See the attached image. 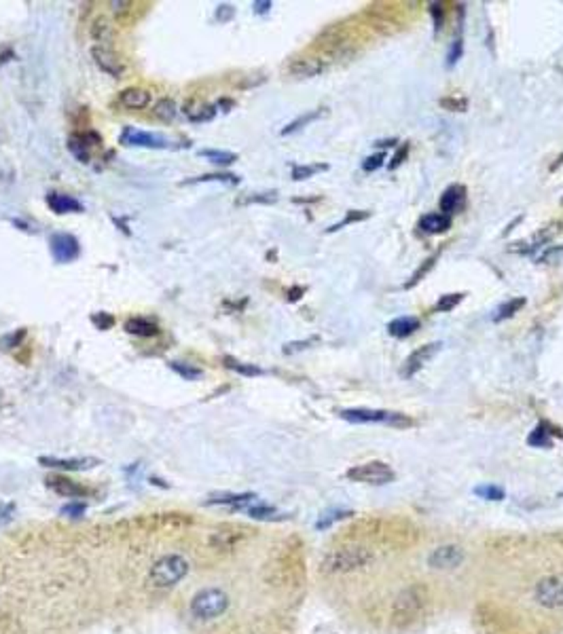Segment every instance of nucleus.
<instances>
[{"label": "nucleus", "instance_id": "nucleus-1", "mask_svg": "<svg viewBox=\"0 0 563 634\" xmlns=\"http://www.w3.org/2000/svg\"><path fill=\"white\" fill-rule=\"evenodd\" d=\"M373 560V554L367 548L360 546H345V548H337L333 552L326 554V558L322 560V571L337 575V573H349L356 569H363Z\"/></svg>", "mask_w": 563, "mask_h": 634}, {"label": "nucleus", "instance_id": "nucleus-2", "mask_svg": "<svg viewBox=\"0 0 563 634\" xmlns=\"http://www.w3.org/2000/svg\"><path fill=\"white\" fill-rule=\"evenodd\" d=\"M187 573H189V562L178 554H170L159 558L155 567L150 569V581L157 588H170L176 586Z\"/></svg>", "mask_w": 563, "mask_h": 634}, {"label": "nucleus", "instance_id": "nucleus-3", "mask_svg": "<svg viewBox=\"0 0 563 634\" xmlns=\"http://www.w3.org/2000/svg\"><path fill=\"white\" fill-rule=\"evenodd\" d=\"M229 607V596L219 590V588H208L201 590L193 603H191V613L199 619H214L219 615H223Z\"/></svg>", "mask_w": 563, "mask_h": 634}, {"label": "nucleus", "instance_id": "nucleus-4", "mask_svg": "<svg viewBox=\"0 0 563 634\" xmlns=\"http://www.w3.org/2000/svg\"><path fill=\"white\" fill-rule=\"evenodd\" d=\"M347 478L354 480V482H365V485L381 487V485L394 482L396 473L383 461H369V463H363V465H354L347 471Z\"/></svg>", "mask_w": 563, "mask_h": 634}, {"label": "nucleus", "instance_id": "nucleus-5", "mask_svg": "<svg viewBox=\"0 0 563 634\" xmlns=\"http://www.w3.org/2000/svg\"><path fill=\"white\" fill-rule=\"evenodd\" d=\"M341 418L349 421V423H388V425H411L404 414L400 412H388V410H373V408H345L339 412Z\"/></svg>", "mask_w": 563, "mask_h": 634}, {"label": "nucleus", "instance_id": "nucleus-6", "mask_svg": "<svg viewBox=\"0 0 563 634\" xmlns=\"http://www.w3.org/2000/svg\"><path fill=\"white\" fill-rule=\"evenodd\" d=\"M534 599L544 609H563V575L542 577L536 584Z\"/></svg>", "mask_w": 563, "mask_h": 634}, {"label": "nucleus", "instance_id": "nucleus-7", "mask_svg": "<svg viewBox=\"0 0 563 634\" xmlns=\"http://www.w3.org/2000/svg\"><path fill=\"white\" fill-rule=\"evenodd\" d=\"M121 144L125 146H134V148H150V150H174L178 148L170 138L159 136V133H150V131H142L136 127H125L121 133Z\"/></svg>", "mask_w": 563, "mask_h": 634}, {"label": "nucleus", "instance_id": "nucleus-8", "mask_svg": "<svg viewBox=\"0 0 563 634\" xmlns=\"http://www.w3.org/2000/svg\"><path fill=\"white\" fill-rule=\"evenodd\" d=\"M466 554L464 550L455 546V544H445V546H438L430 552L428 556V564L436 571H453L457 567H462Z\"/></svg>", "mask_w": 563, "mask_h": 634}, {"label": "nucleus", "instance_id": "nucleus-9", "mask_svg": "<svg viewBox=\"0 0 563 634\" xmlns=\"http://www.w3.org/2000/svg\"><path fill=\"white\" fill-rule=\"evenodd\" d=\"M49 247H51V256H54V260L60 262V264L72 262L81 254L79 239L74 235H70V233H56V235H51Z\"/></svg>", "mask_w": 563, "mask_h": 634}, {"label": "nucleus", "instance_id": "nucleus-10", "mask_svg": "<svg viewBox=\"0 0 563 634\" xmlns=\"http://www.w3.org/2000/svg\"><path fill=\"white\" fill-rule=\"evenodd\" d=\"M441 347H443V343H430V345H422V347H418L411 355H409L406 359H404V364H402V370H400V375L404 377V379H411V377H415L420 370L441 351Z\"/></svg>", "mask_w": 563, "mask_h": 634}, {"label": "nucleus", "instance_id": "nucleus-11", "mask_svg": "<svg viewBox=\"0 0 563 634\" xmlns=\"http://www.w3.org/2000/svg\"><path fill=\"white\" fill-rule=\"evenodd\" d=\"M91 58H93L95 66H97L102 72H106V74H111V76H115V79H121V76H123L125 66H123V62L117 58V53H115L113 49L97 47V44H95V47L91 49Z\"/></svg>", "mask_w": 563, "mask_h": 634}, {"label": "nucleus", "instance_id": "nucleus-12", "mask_svg": "<svg viewBox=\"0 0 563 634\" xmlns=\"http://www.w3.org/2000/svg\"><path fill=\"white\" fill-rule=\"evenodd\" d=\"M47 205L60 216L62 214H81V211L85 209L79 199H74L72 195H64V193H49L47 195Z\"/></svg>", "mask_w": 563, "mask_h": 634}, {"label": "nucleus", "instance_id": "nucleus-13", "mask_svg": "<svg viewBox=\"0 0 563 634\" xmlns=\"http://www.w3.org/2000/svg\"><path fill=\"white\" fill-rule=\"evenodd\" d=\"M464 199H466V186L464 184H451L441 197V203H438L441 211L445 216L451 218V214H455V211L464 205Z\"/></svg>", "mask_w": 563, "mask_h": 634}, {"label": "nucleus", "instance_id": "nucleus-14", "mask_svg": "<svg viewBox=\"0 0 563 634\" xmlns=\"http://www.w3.org/2000/svg\"><path fill=\"white\" fill-rule=\"evenodd\" d=\"M324 70V64L316 58H299L288 64V72L296 79H312Z\"/></svg>", "mask_w": 563, "mask_h": 634}, {"label": "nucleus", "instance_id": "nucleus-15", "mask_svg": "<svg viewBox=\"0 0 563 634\" xmlns=\"http://www.w3.org/2000/svg\"><path fill=\"white\" fill-rule=\"evenodd\" d=\"M150 99H152L150 91H146V89H142V87H127V89H123V91L119 93L121 106H125V108H129V111L146 108V106L150 104Z\"/></svg>", "mask_w": 563, "mask_h": 634}, {"label": "nucleus", "instance_id": "nucleus-16", "mask_svg": "<svg viewBox=\"0 0 563 634\" xmlns=\"http://www.w3.org/2000/svg\"><path fill=\"white\" fill-rule=\"evenodd\" d=\"M422 605H424V596H418V588H413V590L409 588L396 599V615L411 617L418 613V609H422Z\"/></svg>", "mask_w": 563, "mask_h": 634}, {"label": "nucleus", "instance_id": "nucleus-17", "mask_svg": "<svg viewBox=\"0 0 563 634\" xmlns=\"http://www.w3.org/2000/svg\"><path fill=\"white\" fill-rule=\"evenodd\" d=\"M40 465L45 467H58V469H89L93 465H97V459H58V457H40L38 459Z\"/></svg>", "mask_w": 563, "mask_h": 634}, {"label": "nucleus", "instance_id": "nucleus-18", "mask_svg": "<svg viewBox=\"0 0 563 634\" xmlns=\"http://www.w3.org/2000/svg\"><path fill=\"white\" fill-rule=\"evenodd\" d=\"M420 328V320L413 315H402V317H396L388 324V332L390 336H396V339H406L411 336L415 330Z\"/></svg>", "mask_w": 563, "mask_h": 634}, {"label": "nucleus", "instance_id": "nucleus-19", "mask_svg": "<svg viewBox=\"0 0 563 634\" xmlns=\"http://www.w3.org/2000/svg\"><path fill=\"white\" fill-rule=\"evenodd\" d=\"M91 38L97 42V47H106L111 49L113 38H115V28L106 17H95L91 24Z\"/></svg>", "mask_w": 563, "mask_h": 634}, {"label": "nucleus", "instance_id": "nucleus-20", "mask_svg": "<svg viewBox=\"0 0 563 634\" xmlns=\"http://www.w3.org/2000/svg\"><path fill=\"white\" fill-rule=\"evenodd\" d=\"M125 332L134 334V336L150 339V336H157L159 334V326L155 322L146 320V317H132V320L125 322Z\"/></svg>", "mask_w": 563, "mask_h": 634}, {"label": "nucleus", "instance_id": "nucleus-21", "mask_svg": "<svg viewBox=\"0 0 563 634\" xmlns=\"http://www.w3.org/2000/svg\"><path fill=\"white\" fill-rule=\"evenodd\" d=\"M420 229L430 235H441L451 229V218L445 214H426L420 218Z\"/></svg>", "mask_w": 563, "mask_h": 634}, {"label": "nucleus", "instance_id": "nucleus-22", "mask_svg": "<svg viewBox=\"0 0 563 634\" xmlns=\"http://www.w3.org/2000/svg\"><path fill=\"white\" fill-rule=\"evenodd\" d=\"M525 304H528V300H525L523 296H515V298H510V300L502 302V304L498 307L495 315H493V322L500 324V322H504V320H510V317L517 315Z\"/></svg>", "mask_w": 563, "mask_h": 634}, {"label": "nucleus", "instance_id": "nucleus-23", "mask_svg": "<svg viewBox=\"0 0 563 634\" xmlns=\"http://www.w3.org/2000/svg\"><path fill=\"white\" fill-rule=\"evenodd\" d=\"M324 115H326V108H316V111H312V113H305V115H301L299 119H294L292 123H288V125L282 129V136H290V133H294V131L307 127L310 123L318 121V119L324 117Z\"/></svg>", "mask_w": 563, "mask_h": 634}, {"label": "nucleus", "instance_id": "nucleus-24", "mask_svg": "<svg viewBox=\"0 0 563 634\" xmlns=\"http://www.w3.org/2000/svg\"><path fill=\"white\" fill-rule=\"evenodd\" d=\"M199 156H206L210 163L214 165H231L237 161V154L235 152H229V150H212V148H206V150H199Z\"/></svg>", "mask_w": 563, "mask_h": 634}, {"label": "nucleus", "instance_id": "nucleus-25", "mask_svg": "<svg viewBox=\"0 0 563 634\" xmlns=\"http://www.w3.org/2000/svg\"><path fill=\"white\" fill-rule=\"evenodd\" d=\"M152 115H155L159 121H164V123H172L174 119H176V115H178V108H176V104H174V99H159L157 104H155V108H152Z\"/></svg>", "mask_w": 563, "mask_h": 634}, {"label": "nucleus", "instance_id": "nucleus-26", "mask_svg": "<svg viewBox=\"0 0 563 634\" xmlns=\"http://www.w3.org/2000/svg\"><path fill=\"white\" fill-rule=\"evenodd\" d=\"M225 366L229 370H235L237 375H244V377H261L263 375V368L254 366V364H244L235 357H229V355L225 357Z\"/></svg>", "mask_w": 563, "mask_h": 634}, {"label": "nucleus", "instance_id": "nucleus-27", "mask_svg": "<svg viewBox=\"0 0 563 634\" xmlns=\"http://www.w3.org/2000/svg\"><path fill=\"white\" fill-rule=\"evenodd\" d=\"M89 144H87V140L83 138V136H72L70 140H68V150H70V154L77 158V161H81V163H89V148H87Z\"/></svg>", "mask_w": 563, "mask_h": 634}, {"label": "nucleus", "instance_id": "nucleus-28", "mask_svg": "<svg viewBox=\"0 0 563 634\" xmlns=\"http://www.w3.org/2000/svg\"><path fill=\"white\" fill-rule=\"evenodd\" d=\"M170 368L174 370L176 375H180L184 381H197V379L203 377L201 368L191 366V364H184V361H170Z\"/></svg>", "mask_w": 563, "mask_h": 634}, {"label": "nucleus", "instance_id": "nucleus-29", "mask_svg": "<svg viewBox=\"0 0 563 634\" xmlns=\"http://www.w3.org/2000/svg\"><path fill=\"white\" fill-rule=\"evenodd\" d=\"M320 172H328V165L326 163H314V165H294L292 168V180L301 182V180H307L312 178Z\"/></svg>", "mask_w": 563, "mask_h": 634}, {"label": "nucleus", "instance_id": "nucleus-30", "mask_svg": "<svg viewBox=\"0 0 563 634\" xmlns=\"http://www.w3.org/2000/svg\"><path fill=\"white\" fill-rule=\"evenodd\" d=\"M528 442H530V446H536V448H550L553 446L548 428L544 425V423H540V425L532 432V436L528 438Z\"/></svg>", "mask_w": 563, "mask_h": 634}, {"label": "nucleus", "instance_id": "nucleus-31", "mask_svg": "<svg viewBox=\"0 0 563 634\" xmlns=\"http://www.w3.org/2000/svg\"><path fill=\"white\" fill-rule=\"evenodd\" d=\"M464 56V38L459 36V30L455 34V38L451 40V47L447 51V68H453L459 60Z\"/></svg>", "mask_w": 563, "mask_h": 634}, {"label": "nucleus", "instance_id": "nucleus-32", "mask_svg": "<svg viewBox=\"0 0 563 634\" xmlns=\"http://www.w3.org/2000/svg\"><path fill=\"white\" fill-rule=\"evenodd\" d=\"M195 182H223V184H239V178L235 174H203L191 180H184L182 184H195Z\"/></svg>", "mask_w": 563, "mask_h": 634}, {"label": "nucleus", "instance_id": "nucleus-33", "mask_svg": "<svg viewBox=\"0 0 563 634\" xmlns=\"http://www.w3.org/2000/svg\"><path fill=\"white\" fill-rule=\"evenodd\" d=\"M367 218H371V211H358V209H349L347 211V216L341 220V222H337V225H333L331 229H326L328 233H335V231H341V229H345V227H349V225H354V222H360V220H367Z\"/></svg>", "mask_w": 563, "mask_h": 634}, {"label": "nucleus", "instance_id": "nucleus-34", "mask_svg": "<svg viewBox=\"0 0 563 634\" xmlns=\"http://www.w3.org/2000/svg\"><path fill=\"white\" fill-rule=\"evenodd\" d=\"M464 296L466 294H462V292H455V294H445V296H441L438 298V302L434 304V311L436 313H449V311H453L459 302L464 300Z\"/></svg>", "mask_w": 563, "mask_h": 634}, {"label": "nucleus", "instance_id": "nucleus-35", "mask_svg": "<svg viewBox=\"0 0 563 634\" xmlns=\"http://www.w3.org/2000/svg\"><path fill=\"white\" fill-rule=\"evenodd\" d=\"M49 485L54 487L60 495H66V497H74V495H83V489L77 487L72 480H66V478H54L49 480Z\"/></svg>", "mask_w": 563, "mask_h": 634}, {"label": "nucleus", "instance_id": "nucleus-36", "mask_svg": "<svg viewBox=\"0 0 563 634\" xmlns=\"http://www.w3.org/2000/svg\"><path fill=\"white\" fill-rule=\"evenodd\" d=\"M252 499H257L252 493H241V495H216V497H212L208 503H231V505H241V503H246V501H252Z\"/></svg>", "mask_w": 563, "mask_h": 634}, {"label": "nucleus", "instance_id": "nucleus-37", "mask_svg": "<svg viewBox=\"0 0 563 634\" xmlns=\"http://www.w3.org/2000/svg\"><path fill=\"white\" fill-rule=\"evenodd\" d=\"M475 493L487 501H502L504 499V491L495 485H483V487H477Z\"/></svg>", "mask_w": 563, "mask_h": 634}, {"label": "nucleus", "instance_id": "nucleus-38", "mask_svg": "<svg viewBox=\"0 0 563 634\" xmlns=\"http://www.w3.org/2000/svg\"><path fill=\"white\" fill-rule=\"evenodd\" d=\"M434 262H436V256L428 258V260H426V262L422 264V267H420V269L415 271V275H413L411 279H409V282L404 284V288L409 290V288H413V286H418V284L422 282V277H424V275H426V273H428V271H430V269L434 267Z\"/></svg>", "mask_w": 563, "mask_h": 634}, {"label": "nucleus", "instance_id": "nucleus-39", "mask_svg": "<svg viewBox=\"0 0 563 634\" xmlns=\"http://www.w3.org/2000/svg\"><path fill=\"white\" fill-rule=\"evenodd\" d=\"M276 201H278V193L271 190V193H257V195L244 197V199H239L237 203H239V205H246V203H276Z\"/></svg>", "mask_w": 563, "mask_h": 634}, {"label": "nucleus", "instance_id": "nucleus-40", "mask_svg": "<svg viewBox=\"0 0 563 634\" xmlns=\"http://www.w3.org/2000/svg\"><path fill=\"white\" fill-rule=\"evenodd\" d=\"M91 322H93V326H97L100 330H109V328L115 324V317H113L111 313L100 311V313H93V315H91Z\"/></svg>", "mask_w": 563, "mask_h": 634}, {"label": "nucleus", "instance_id": "nucleus-41", "mask_svg": "<svg viewBox=\"0 0 563 634\" xmlns=\"http://www.w3.org/2000/svg\"><path fill=\"white\" fill-rule=\"evenodd\" d=\"M441 106L447 111H453V113H462V111H466L468 101L462 99V97H445V99H441Z\"/></svg>", "mask_w": 563, "mask_h": 634}, {"label": "nucleus", "instance_id": "nucleus-42", "mask_svg": "<svg viewBox=\"0 0 563 634\" xmlns=\"http://www.w3.org/2000/svg\"><path fill=\"white\" fill-rule=\"evenodd\" d=\"M24 336H26V330H24V328L17 330V334L11 332V334L3 336V339H0V349H13V347H17V345L24 341Z\"/></svg>", "mask_w": 563, "mask_h": 634}, {"label": "nucleus", "instance_id": "nucleus-43", "mask_svg": "<svg viewBox=\"0 0 563 634\" xmlns=\"http://www.w3.org/2000/svg\"><path fill=\"white\" fill-rule=\"evenodd\" d=\"M383 158H386V154L383 152H375V154H371V156H367L365 161H363V170L365 172H375V170H379L381 165H383Z\"/></svg>", "mask_w": 563, "mask_h": 634}, {"label": "nucleus", "instance_id": "nucleus-44", "mask_svg": "<svg viewBox=\"0 0 563 634\" xmlns=\"http://www.w3.org/2000/svg\"><path fill=\"white\" fill-rule=\"evenodd\" d=\"M316 341H318V339L314 336V339H307V341H294V343H288V345H284V353H286V355H290V353H299V351H303V349H307V347H312Z\"/></svg>", "mask_w": 563, "mask_h": 634}, {"label": "nucleus", "instance_id": "nucleus-45", "mask_svg": "<svg viewBox=\"0 0 563 634\" xmlns=\"http://www.w3.org/2000/svg\"><path fill=\"white\" fill-rule=\"evenodd\" d=\"M409 148H411V146H409V144H402V146L396 150V154L392 156V161L388 163V168H390V170H396V168H400V165H402V161H404L406 154H409Z\"/></svg>", "mask_w": 563, "mask_h": 634}, {"label": "nucleus", "instance_id": "nucleus-46", "mask_svg": "<svg viewBox=\"0 0 563 634\" xmlns=\"http://www.w3.org/2000/svg\"><path fill=\"white\" fill-rule=\"evenodd\" d=\"M248 514L252 518H271L276 514V510L269 505H254V507H248Z\"/></svg>", "mask_w": 563, "mask_h": 634}, {"label": "nucleus", "instance_id": "nucleus-47", "mask_svg": "<svg viewBox=\"0 0 563 634\" xmlns=\"http://www.w3.org/2000/svg\"><path fill=\"white\" fill-rule=\"evenodd\" d=\"M428 11H430V15H432V19H434V30L438 32V30L443 28V17H445V11L441 9V5H438V3H432Z\"/></svg>", "mask_w": 563, "mask_h": 634}, {"label": "nucleus", "instance_id": "nucleus-48", "mask_svg": "<svg viewBox=\"0 0 563 634\" xmlns=\"http://www.w3.org/2000/svg\"><path fill=\"white\" fill-rule=\"evenodd\" d=\"M13 512H15L13 503H3V505H0V526H5L7 522H11Z\"/></svg>", "mask_w": 563, "mask_h": 634}, {"label": "nucleus", "instance_id": "nucleus-49", "mask_svg": "<svg viewBox=\"0 0 563 634\" xmlns=\"http://www.w3.org/2000/svg\"><path fill=\"white\" fill-rule=\"evenodd\" d=\"M233 15H235V9L231 5H219V9H216V19L219 22H229Z\"/></svg>", "mask_w": 563, "mask_h": 634}, {"label": "nucleus", "instance_id": "nucleus-50", "mask_svg": "<svg viewBox=\"0 0 563 634\" xmlns=\"http://www.w3.org/2000/svg\"><path fill=\"white\" fill-rule=\"evenodd\" d=\"M62 514H66V516H83L85 514V503H68V505H64L62 507Z\"/></svg>", "mask_w": 563, "mask_h": 634}, {"label": "nucleus", "instance_id": "nucleus-51", "mask_svg": "<svg viewBox=\"0 0 563 634\" xmlns=\"http://www.w3.org/2000/svg\"><path fill=\"white\" fill-rule=\"evenodd\" d=\"M271 7L273 5L269 3V0H257V3L252 5V9H254V13H257V15H267L271 11Z\"/></svg>", "mask_w": 563, "mask_h": 634}, {"label": "nucleus", "instance_id": "nucleus-52", "mask_svg": "<svg viewBox=\"0 0 563 634\" xmlns=\"http://www.w3.org/2000/svg\"><path fill=\"white\" fill-rule=\"evenodd\" d=\"M111 7H113V11L117 15H123V13H127V9L132 7V3H111Z\"/></svg>", "mask_w": 563, "mask_h": 634}, {"label": "nucleus", "instance_id": "nucleus-53", "mask_svg": "<svg viewBox=\"0 0 563 634\" xmlns=\"http://www.w3.org/2000/svg\"><path fill=\"white\" fill-rule=\"evenodd\" d=\"M303 292H305V288H294V290H290V292H288V300H299Z\"/></svg>", "mask_w": 563, "mask_h": 634}, {"label": "nucleus", "instance_id": "nucleus-54", "mask_svg": "<svg viewBox=\"0 0 563 634\" xmlns=\"http://www.w3.org/2000/svg\"><path fill=\"white\" fill-rule=\"evenodd\" d=\"M375 148L379 146V148H390V146H396V140H379V142H375L373 144Z\"/></svg>", "mask_w": 563, "mask_h": 634}, {"label": "nucleus", "instance_id": "nucleus-55", "mask_svg": "<svg viewBox=\"0 0 563 634\" xmlns=\"http://www.w3.org/2000/svg\"><path fill=\"white\" fill-rule=\"evenodd\" d=\"M559 163H563V154H561V156H559Z\"/></svg>", "mask_w": 563, "mask_h": 634}, {"label": "nucleus", "instance_id": "nucleus-56", "mask_svg": "<svg viewBox=\"0 0 563 634\" xmlns=\"http://www.w3.org/2000/svg\"><path fill=\"white\" fill-rule=\"evenodd\" d=\"M561 201H563V199H561Z\"/></svg>", "mask_w": 563, "mask_h": 634}]
</instances>
